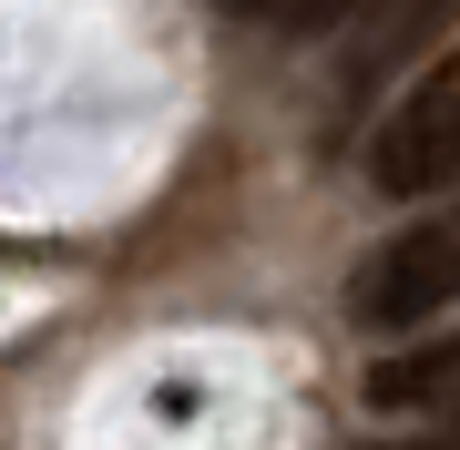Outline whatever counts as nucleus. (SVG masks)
Masks as SVG:
<instances>
[{
    "label": "nucleus",
    "mask_w": 460,
    "mask_h": 450,
    "mask_svg": "<svg viewBox=\"0 0 460 450\" xmlns=\"http://www.w3.org/2000/svg\"><path fill=\"white\" fill-rule=\"evenodd\" d=\"M460 307V205H440L429 225H399L389 246H368L348 267V328H429V317Z\"/></svg>",
    "instance_id": "f257e3e1"
},
{
    "label": "nucleus",
    "mask_w": 460,
    "mask_h": 450,
    "mask_svg": "<svg viewBox=\"0 0 460 450\" xmlns=\"http://www.w3.org/2000/svg\"><path fill=\"white\" fill-rule=\"evenodd\" d=\"M368 184H378V195H399V205L460 184V51H450V62H429L420 83L389 102V123H378V144H368Z\"/></svg>",
    "instance_id": "f03ea898"
},
{
    "label": "nucleus",
    "mask_w": 460,
    "mask_h": 450,
    "mask_svg": "<svg viewBox=\"0 0 460 450\" xmlns=\"http://www.w3.org/2000/svg\"><path fill=\"white\" fill-rule=\"evenodd\" d=\"M450 11H460V0H358V11L338 21V31H348V51H338V93H328L338 123L358 113L378 83H399V72H410L420 51L450 31Z\"/></svg>",
    "instance_id": "7ed1b4c3"
},
{
    "label": "nucleus",
    "mask_w": 460,
    "mask_h": 450,
    "mask_svg": "<svg viewBox=\"0 0 460 450\" xmlns=\"http://www.w3.org/2000/svg\"><path fill=\"white\" fill-rule=\"evenodd\" d=\"M450 389H460V328L450 338H420V349H399V358H378L358 400L368 410H440Z\"/></svg>",
    "instance_id": "20e7f679"
},
{
    "label": "nucleus",
    "mask_w": 460,
    "mask_h": 450,
    "mask_svg": "<svg viewBox=\"0 0 460 450\" xmlns=\"http://www.w3.org/2000/svg\"><path fill=\"white\" fill-rule=\"evenodd\" d=\"M266 11H277V31H287V41H328L338 21L358 11V0H266Z\"/></svg>",
    "instance_id": "39448f33"
},
{
    "label": "nucleus",
    "mask_w": 460,
    "mask_h": 450,
    "mask_svg": "<svg viewBox=\"0 0 460 450\" xmlns=\"http://www.w3.org/2000/svg\"><path fill=\"white\" fill-rule=\"evenodd\" d=\"M378 450H460V389L440 400V419H429V430H410V440H378Z\"/></svg>",
    "instance_id": "423d86ee"
},
{
    "label": "nucleus",
    "mask_w": 460,
    "mask_h": 450,
    "mask_svg": "<svg viewBox=\"0 0 460 450\" xmlns=\"http://www.w3.org/2000/svg\"><path fill=\"white\" fill-rule=\"evenodd\" d=\"M226 11H266V0H226Z\"/></svg>",
    "instance_id": "0eeeda50"
}]
</instances>
